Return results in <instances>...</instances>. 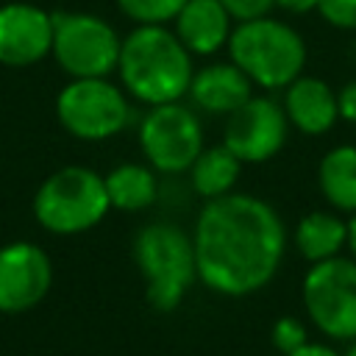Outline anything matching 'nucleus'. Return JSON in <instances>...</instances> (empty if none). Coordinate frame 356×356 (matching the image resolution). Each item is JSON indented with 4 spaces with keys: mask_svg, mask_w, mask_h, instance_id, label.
I'll use <instances>...</instances> for the list:
<instances>
[{
    "mask_svg": "<svg viewBox=\"0 0 356 356\" xmlns=\"http://www.w3.org/2000/svg\"><path fill=\"white\" fill-rule=\"evenodd\" d=\"M197 278L217 295L242 298L267 286L286 250L278 211L256 195L206 200L192 231Z\"/></svg>",
    "mask_w": 356,
    "mask_h": 356,
    "instance_id": "f257e3e1",
    "label": "nucleus"
},
{
    "mask_svg": "<svg viewBox=\"0 0 356 356\" xmlns=\"http://www.w3.org/2000/svg\"><path fill=\"white\" fill-rule=\"evenodd\" d=\"M117 72L122 89L147 106L178 103L195 75L192 53L164 25L134 28L120 44Z\"/></svg>",
    "mask_w": 356,
    "mask_h": 356,
    "instance_id": "f03ea898",
    "label": "nucleus"
},
{
    "mask_svg": "<svg viewBox=\"0 0 356 356\" xmlns=\"http://www.w3.org/2000/svg\"><path fill=\"white\" fill-rule=\"evenodd\" d=\"M134 261L145 278L147 303L156 312L178 309L197 281L192 236L172 222H150L139 228L134 239Z\"/></svg>",
    "mask_w": 356,
    "mask_h": 356,
    "instance_id": "7ed1b4c3",
    "label": "nucleus"
},
{
    "mask_svg": "<svg viewBox=\"0 0 356 356\" xmlns=\"http://www.w3.org/2000/svg\"><path fill=\"white\" fill-rule=\"evenodd\" d=\"M231 61L261 89H286L300 78L306 44L295 28L273 17L239 22L228 39Z\"/></svg>",
    "mask_w": 356,
    "mask_h": 356,
    "instance_id": "20e7f679",
    "label": "nucleus"
},
{
    "mask_svg": "<svg viewBox=\"0 0 356 356\" xmlns=\"http://www.w3.org/2000/svg\"><path fill=\"white\" fill-rule=\"evenodd\" d=\"M111 209L106 181L89 167H61L42 181L33 197V217L50 234H81L95 228Z\"/></svg>",
    "mask_w": 356,
    "mask_h": 356,
    "instance_id": "39448f33",
    "label": "nucleus"
},
{
    "mask_svg": "<svg viewBox=\"0 0 356 356\" xmlns=\"http://www.w3.org/2000/svg\"><path fill=\"white\" fill-rule=\"evenodd\" d=\"M303 309L328 339H356V261L334 256L317 261L303 275Z\"/></svg>",
    "mask_w": 356,
    "mask_h": 356,
    "instance_id": "423d86ee",
    "label": "nucleus"
},
{
    "mask_svg": "<svg viewBox=\"0 0 356 356\" xmlns=\"http://www.w3.org/2000/svg\"><path fill=\"white\" fill-rule=\"evenodd\" d=\"M56 114L75 139L100 142L128 125L131 106L125 92L108 78H72L56 97Z\"/></svg>",
    "mask_w": 356,
    "mask_h": 356,
    "instance_id": "0eeeda50",
    "label": "nucleus"
},
{
    "mask_svg": "<svg viewBox=\"0 0 356 356\" xmlns=\"http://www.w3.org/2000/svg\"><path fill=\"white\" fill-rule=\"evenodd\" d=\"M122 39L95 14H53V56L72 78H106L117 70Z\"/></svg>",
    "mask_w": 356,
    "mask_h": 356,
    "instance_id": "6e6552de",
    "label": "nucleus"
},
{
    "mask_svg": "<svg viewBox=\"0 0 356 356\" xmlns=\"http://www.w3.org/2000/svg\"><path fill=\"white\" fill-rule=\"evenodd\" d=\"M139 145L153 170L184 172L203 153V125L181 103L150 106L139 125Z\"/></svg>",
    "mask_w": 356,
    "mask_h": 356,
    "instance_id": "1a4fd4ad",
    "label": "nucleus"
},
{
    "mask_svg": "<svg viewBox=\"0 0 356 356\" xmlns=\"http://www.w3.org/2000/svg\"><path fill=\"white\" fill-rule=\"evenodd\" d=\"M289 120L284 106L273 97H250L234 114H228L222 145L242 161L259 164L273 159L286 142Z\"/></svg>",
    "mask_w": 356,
    "mask_h": 356,
    "instance_id": "9d476101",
    "label": "nucleus"
},
{
    "mask_svg": "<svg viewBox=\"0 0 356 356\" xmlns=\"http://www.w3.org/2000/svg\"><path fill=\"white\" fill-rule=\"evenodd\" d=\"M53 284L50 256L33 242L0 248V312L19 314L44 300Z\"/></svg>",
    "mask_w": 356,
    "mask_h": 356,
    "instance_id": "9b49d317",
    "label": "nucleus"
},
{
    "mask_svg": "<svg viewBox=\"0 0 356 356\" xmlns=\"http://www.w3.org/2000/svg\"><path fill=\"white\" fill-rule=\"evenodd\" d=\"M53 50V14L31 3L0 6V64L31 67Z\"/></svg>",
    "mask_w": 356,
    "mask_h": 356,
    "instance_id": "f8f14e48",
    "label": "nucleus"
},
{
    "mask_svg": "<svg viewBox=\"0 0 356 356\" xmlns=\"http://www.w3.org/2000/svg\"><path fill=\"white\" fill-rule=\"evenodd\" d=\"M192 103L209 114H234L253 97L250 78L234 64H209L192 75L189 92Z\"/></svg>",
    "mask_w": 356,
    "mask_h": 356,
    "instance_id": "ddd939ff",
    "label": "nucleus"
},
{
    "mask_svg": "<svg viewBox=\"0 0 356 356\" xmlns=\"http://www.w3.org/2000/svg\"><path fill=\"white\" fill-rule=\"evenodd\" d=\"M284 111L289 125H295L300 134L309 136H323L339 120L334 89L320 78H303V75L286 86Z\"/></svg>",
    "mask_w": 356,
    "mask_h": 356,
    "instance_id": "4468645a",
    "label": "nucleus"
},
{
    "mask_svg": "<svg viewBox=\"0 0 356 356\" xmlns=\"http://www.w3.org/2000/svg\"><path fill=\"white\" fill-rule=\"evenodd\" d=\"M231 14L220 0H186L175 17V36L195 56H211L231 39Z\"/></svg>",
    "mask_w": 356,
    "mask_h": 356,
    "instance_id": "2eb2a0df",
    "label": "nucleus"
},
{
    "mask_svg": "<svg viewBox=\"0 0 356 356\" xmlns=\"http://www.w3.org/2000/svg\"><path fill=\"white\" fill-rule=\"evenodd\" d=\"M295 248L309 261H325L339 256L342 248H348V220L331 214V211H309L295 225Z\"/></svg>",
    "mask_w": 356,
    "mask_h": 356,
    "instance_id": "dca6fc26",
    "label": "nucleus"
},
{
    "mask_svg": "<svg viewBox=\"0 0 356 356\" xmlns=\"http://www.w3.org/2000/svg\"><path fill=\"white\" fill-rule=\"evenodd\" d=\"M317 181L323 197L334 209L356 211V147L353 145L331 147L317 167Z\"/></svg>",
    "mask_w": 356,
    "mask_h": 356,
    "instance_id": "f3484780",
    "label": "nucleus"
},
{
    "mask_svg": "<svg viewBox=\"0 0 356 356\" xmlns=\"http://www.w3.org/2000/svg\"><path fill=\"white\" fill-rule=\"evenodd\" d=\"M103 181H106L111 209H120V211H142L156 200V192H159L156 172L134 161L114 167L108 175H103Z\"/></svg>",
    "mask_w": 356,
    "mask_h": 356,
    "instance_id": "a211bd4d",
    "label": "nucleus"
},
{
    "mask_svg": "<svg viewBox=\"0 0 356 356\" xmlns=\"http://www.w3.org/2000/svg\"><path fill=\"white\" fill-rule=\"evenodd\" d=\"M239 170H242V161L225 147V145H214V147H203V153L195 159V164L189 167V175H192V189L206 197V200H214V197H222V195H231L236 178H239Z\"/></svg>",
    "mask_w": 356,
    "mask_h": 356,
    "instance_id": "6ab92c4d",
    "label": "nucleus"
},
{
    "mask_svg": "<svg viewBox=\"0 0 356 356\" xmlns=\"http://www.w3.org/2000/svg\"><path fill=\"white\" fill-rule=\"evenodd\" d=\"M186 0H117L120 11L139 25H164L178 17Z\"/></svg>",
    "mask_w": 356,
    "mask_h": 356,
    "instance_id": "aec40b11",
    "label": "nucleus"
},
{
    "mask_svg": "<svg viewBox=\"0 0 356 356\" xmlns=\"http://www.w3.org/2000/svg\"><path fill=\"white\" fill-rule=\"evenodd\" d=\"M270 337H273V345H275V350H281V356H289V353L300 350V348L309 342V331H306L303 320H298V317H289V314L275 320V325H273Z\"/></svg>",
    "mask_w": 356,
    "mask_h": 356,
    "instance_id": "412c9836",
    "label": "nucleus"
},
{
    "mask_svg": "<svg viewBox=\"0 0 356 356\" xmlns=\"http://www.w3.org/2000/svg\"><path fill=\"white\" fill-rule=\"evenodd\" d=\"M320 17L345 31H356V0H317Z\"/></svg>",
    "mask_w": 356,
    "mask_h": 356,
    "instance_id": "4be33fe9",
    "label": "nucleus"
},
{
    "mask_svg": "<svg viewBox=\"0 0 356 356\" xmlns=\"http://www.w3.org/2000/svg\"><path fill=\"white\" fill-rule=\"evenodd\" d=\"M220 3L231 14V19H236V22L267 17V11L275 6V0H220Z\"/></svg>",
    "mask_w": 356,
    "mask_h": 356,
    "instance_id": "5701e85b",
    "label": "nucleus"
},
{
    "mask_svg": "<svg viewBox=\"0 0 356 356\" xmlns=\"http://www.w3.org/2000/svg\"><path fill=\"white\" fill-rule=\"evenodd\" d=\"M337 108H339V117L342 120L356 122V81H348L337 92Z\"/></svg>",
    "mask_w": 356,
    "mask_h": 356,
    "instance_id": "b1692460",
    "label": "nucleus"
},
{
    "mask_svg": "<svg viewBox=\"0 0 356 356\" xmlns=\"http://www.w3.org/2000/svg\"><path fill=\"white\" fill-rule=\"evenodd\" d=\"M289 356H339L331 345H323V342H306L300 350L289 353Z\"/></svg>",
    "mask_w": 356,
    "mask_h": 356,
    "instance_id": "393cba45",
    "label": "nucleus"
},
{
    "mask_svg": "<svg viewBox=\"0 0 356 356\" xmlns=\"http://www.w3.org/2000/svg\"><path fill=\"white\" fill-rule=\"evenodd\" d=\"M275 6L289 14H306V11L317 8V0H275Z\"/></svg>",
    "mask_w": 356,
    "mask_h": 356,
    "instance_id": "a878e982",
    "label": "nucleus"
},
{
    "mask_svg": "<svg viewBox=\"0 0 356 356\" xmlns=\"http://www.w3.org/2000/svg\"><path fill=\"white\" fill-rule=\"evenodd\" d=\"M348 250H350V256H353V261H356V211H353V217L348 220Z\"/></svg>",
    "mask_w": 356,
    "mask_h": 356,
    "instance_id": "bb28decb",
    "label": "nucleus"
},
{
    "mask_svg": "<svg viewBox=\"0 0 356 356\" xmlns=\"http://www.w3.org/2000/svg\"><path fill=\"white\" fill-rule=\"evenodd\" d=\"M342 356H356V339H353V342H350V345H348V350H345V353H342Z\"/></svg>",
    "mask_w": 356,
    "mask_h": 356,
    "instance_id": "cd10ccee",
    "label": "nucleus"
}]
</instances>
